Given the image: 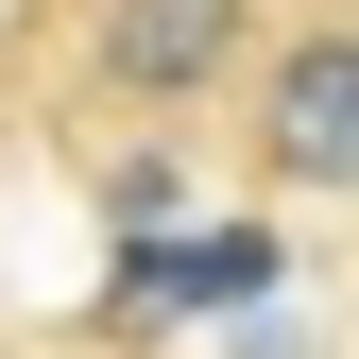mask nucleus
Wrapping results in <instances>:
<instances>
[{
    "label": "nucleus",
    "instance_id": "2",
    "mask_svg": "<svg viewBox=\"0 0 359 359\" xmlns=\"http://www.w3.org/2000/svg\"><path fill=\"white\" fill-rule=\"evenodd\" d=\"M240 154L257 189H359V18H274V52L240 69Z\"/></svg>",
    "mask_w": 359,
    "mask_h": 359
},
{
    "label": "nucleus",
    "instance_id": "3",
    "mask_svg": "<svg viewBox=\"0 0 359 359\" xmlns=\"http://www.w3.org/2000/svg\"><path fill=\"white\" fill-rule=\"evenodd\" d=\"M257 274H274V240H257V222H189V240L137 257V291H120V308H222V291H257Z\"/></svg>",
    "mask_w": 359,
    "mask_h": 359
},
{
    "label": "nucleus",
    "instance_id": "4",
    "mask_svg": "<svg viewBox=\"0 0 359 359\" xmlns=\"http://www.w3.org/2000/svg\"><path fill=\"white\" fill-rule=\"evenodd\" d=\"M18 18H34V0H0V69H18Z\"/></svg>",
    "mask_w": 359,
    "mask_h": 359
},
{
    "label": "nucleus",
    "instance_id": "1",
    "mask_svg": "<svg viewBox=\"0 0 359 359\" xmlns=\"http://www.w3.org/2000/svg\"><path fill=\"white\" fill-rule=\"evenodd\" d=\"M257 52H274V0H69V52L52 86L86 120H137V137H171L189 103H222Z\"/></svg>",
    "mask_w": 359,
    "mask_h": 359
}]
</instances>
